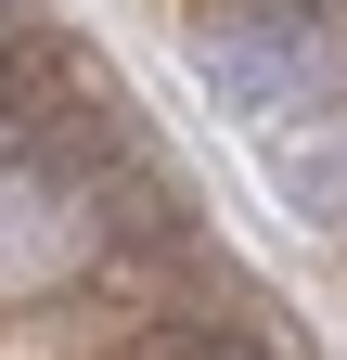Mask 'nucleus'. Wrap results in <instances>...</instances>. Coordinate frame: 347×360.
<instances>
[{
    "label": "nucleus",
    "instance_id": "1",
    "mask_svg": "<svg viewBox=\"0 0 347 360\" xmlns=\"http://www.w3.org/2000/svg\"><path fill=\"white\" fill-rule=\"evenodd\" d=\"M193 77L219 90L244 129H283L309 103H347V52H334V13H270V0H244L193 39Z\"/></svg>",
    "mask_w": 347,
    "mask_h": 360
},
{
    "label": "nucleus",
    "instance_id": "3",
    "mask_svg": "<svg viewBox=\"0 0 347 360\" xmlns=\"http://www.w3.org/2000/svg\"><path fill=\"white\" fill-rule=\"evenodd\" d=\"M167 360H270L244 322H206V335H167Z\"/></svg>",
    "mask_w": 347,
    "mask_h": 360
},
{
    "label": "nucleus",
    "instance_id": "4",
    "mask_svg": "<svg viewBox=\"0 0 347 360\" xmlns=\"http://www.w3.org/2000/svg\"><path fill=\"white\" fill-rule=\"evenodd\" d=\"M270 13H347V0H270Z\"/></svg>",
    "mask_w": 347,
    "mask_h": 360
},
{
    "label": "nucleus",
    "instance_id": "2",
    "mask_svg": "<svg viewBox=\"0 0 347 360\" xmlns=\"http://www.w3.org/2000/svg\"><path fill=\"white\" fill-rule=\"evenodd\" d=\"M257 155H270V193L309 232H347V103H309L283 129H257Z\"/></svg>",
    "mask_w": 347,
    "mask_h": 360
}]
</instances>
